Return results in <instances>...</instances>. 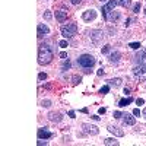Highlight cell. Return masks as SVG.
Listing matches in <instances>:
<instances>
[{
    "label": "cell",
    "instance_id": "cell-39",
    "mask_svg": "<svg viewBox=\"0 0 146 146\" xmlns=\"http://www.w3.org/2000/svg\"><path fill=\"white\" fill-rule=\"evenodd\" d=\"M69 117H72V118H75V111H69Z\"/></svg>",
    "mask_w": 146,
    "mask_h": 146
},
{
    "label": "cell",
    "instance_id": "cell-8",
    "mask_svg": "<svg viewBox=\"0 0 146 146\" xmlns=\"http://www.w3.org/2000/svg\"><path fill=\"white\" fill-rule=\"evenodd\" d=\"M48 120L53 121V123H60V121L63 120V115L62 113H56V111H51V113H48Z\"/></svg>",
    "mask_w": 146,
    "mask_h": 146
},
{
    "label": "cell",
    "instance_id": "cell-37",
    "mask_svg": "<svg viewBox=\"0 0 146 146\" xmlns=\"http://www.w3.org/2000/svg\"><path fill=\"white\" fill-rule=\"evenodd\" d=\"M60 57H62V58H64V60H66V57H67V54H66V53L63 51V53H60Z\"/></svg>",
    "mask_w": 146,
    "mask_h": 146
},
{
    "label": "cell",
    "instance_id": "cell-15",
    "mask_svg": "<svg viewBox=\"0 0 146 146\" xmlns=\"http://www.w3.org/2000/svg\"><path fill=\"white\" fill-rule=\"evenodd\" d=\"M120 57H121V54L118 53V51H114V53H111L110 54V63H113V64H117L118 62H120Z\"/></svg>",
    "mask_w": 146,
    "mask_h": 146
},
{
    "label": "cell",
    "instance_id": "cell-29",
    "mask_svg": "<svg viewBox=\"0 0 146 146\" xmlns=\"http://www.w3.org/2000/svg\"><path fill=\"white\" fill-rule=\"evenodd\" d=\"M139 10H140V3H136V5H135V9H133V12H135V13H137Z\"/></svg>",
    "mask_w": 146,
    "mask_h": 146
},
{
    "label": "cell",
    "instance_id": "cell-41",
    "mask_svg": "<svg viewBox=\"0 0 146 146\" xmlns=\"http://www.w3.org/2000/svg\"><path fill=\"white\" fill-rule=\"evenodd\" d=\"M143 114H145V117H146V110H145V111H143Z\"/></svg>",
    "mask_w": 146,
    "mask_h": 146
},
{
    "label": "cell",
    "instance_id": "cell-38",
    "mask_svg": "<svg viewBox=\"0 0 146 146\" xmlns=\"http://www.w3.org/2000/svg\"><path fill=\"white\" fill-rule=\"evenodd\" d=\"M105 111H107V110H105V108H100V110H98V113H100V114H104Z\"/></svg>",
    "mask_w": 146,
    "mask_h": 146
},
{
    "label": "cell",
    "instance_id": "cell-30",
    "mask_svg": "<svg viewBox=\"0 0 146 146\" xmlns=\"http://www.w3.org/2000/svg\"><path fill=\"white\" fill-rule=\"evenodd\" d=\"M136 104H137V105H143V104H145V100H143V98H137V100H136Z\"/></svg>",
    "mask_w": 146,
    "mask_h": 146
},
{
    "label": "cell",
    "instance_id": "cell-9",
    "mask_svg": "<svg viewBox=\"0 0 146 146\" xmlns=\"http://www.w3.org/2000/svg\"><path fill=\"white\" fill-rule=\"evenodd\" d=\"M95 18H96V12H95L94 9H89V10H86V12H83V15H82V19L86 21V22L94 21Z\"/></svg>",
    "mask_w": 146,
    "mask_h": 146
},
{
    "label": "cell",
    "instance_id": "cell-14",
    "mask_svg": "<svg viewBox=\"0 0 146 146\" xmlns=\"http://www.w3.org/2000/svg\"><path fill=\"white\" fill-rule=\"evenodd\" d=\"M56 19L58 22H64L67 19V12L66 10H57L56 12Z\"/></svg>",
    "mask_w": 146,
    "mask_h": 146
},
{
    "label": "cell",
    "instance_id": "cell-21",
    "mask_svg": "<svg viewBox=\"0 0 146 146\" xmlns=\"http://www.w3.org/2000/svg\"><path fill=\"white\" fill-rule=\"evenodd\" d=\"M101 51H102V54H108L110 51H111V45H108V44H107V45H104Z\"/></svg>",
    "mask_w": 146,
    "mask_h": 146
},
{
    "label": "cell",
    "instance_id": "cell-20",
    "mask_svg": "<svg viewBox=\"0 0 146 146\" xmlns=\"http://www.w3.org/2000/svg\"><path fill=\"white\" fill-rule=\"evenodd\" d=\"M44 19H45V21L53 19V13H51V10H45V12H44Z\"/></svg>",
    "mask_w": 146,
    "mask_h": 146
},
{
    "label": "cell",
    "instance_id": "cell-33",
    "mask_svg": "<svg viewBox=\"0 0 146 146\" xmlns=\"http://www.w3.org/2000/svg\"><path fill=\"white\" fill-rule=\"evenodd\" d=\"M80 82V78H78V76H73V83H75V85H78Z\"/></svg>",
    "mask_w": 146,
    "mask_h": 146
},
{
    "label": "cell",
    "instance_id": "cell-3",
    "mask_svg": "<svg viewBox=\"0 0 146 146\" xmlns=\"http://www.w3.org/2000/svg\"><path fill=\"white\" fill-rule=\"evenodd\" d=\"M76 31H78L76 23H67V25L62 27V35L64 36V38H72V36H75Z\"/></svg>",
    "mask_w": 146,
    "mask_h": 146
},
{
    "label": "cell",
    "instance_id": "cell-32",
    "mask_svg": "<svg viewBox=\"0 0 146 146\" xmlns=\"http://www.w3.org/2000/svg\"><path fill=\"white\" fill-rule=\"evenodd\" d=\"M70 2H72V5L78 6V5H80V3H82V0H70Z\"/></svg>",
    "mask_w": 146,
    "mask_h": 146
},
{
    "label": "cell",
    "instance_id": "cell-26",
    "mask_svg": "<svg viewBox=\"0 0 146 146\" xmlns=\"http://www.w3.org/2000/svg\"><path fill=\"white\" fill-rule=\"evenodd\" d=\"M58 45L62 47V48H66V47H67V41H66V40H62V41L58 42Z\"/></svg>",
    "mask_w": 146,
    "mask_h": 146
},
{
    "label": "cell",
    "instance_id": "cell-31",
    "mask_svg": "<svg viewBox=\"0 0 146 146\" xmlns=\"http://www.w3.org/2000/svg\"><path fill=\"white\" fill-rule=\"evenodd\" d=\"M120 117H123L121 111H115V113H114V118H120Z\"/></svg>",
    "mask_w": 146,
    "mask_h": 146
},
{
    "label": "cell",
    "instance_id": "cell-10",
    "mask_svg": "<svg viewBox=\"0 0 146 146\" xmlns=\"http://www.w3.org/2000/svg\"><path fill=\"white\" fill-rule=\"evenodd\" d=\"M36 34H38V36H44V35H47V34H50V28H48L45 23H38Z\"/></svg>",
    "mask_w": 146,
    "mask_h": 146
},
{
    "label": "cell",
    "instance_id": "cell-7",
    "mask_svg": "<svg viewBox=\"0 0 146 146\" xmlns=\"http://www.w3.org/2000/svg\"><path fill=\"white\" fill-rule=\"evenodd\" d=\"M102 38H104V32H102V31L95 29V31L91 32V40H92L94 44H100V41H101Z\"/></svg>",
    "mask_w": 146,
    "mask_h": 146
},
{
    "label": "cell",
    "instance_id": "cell-12",
    "mask_svg": "<svg viewBox=\"0 0 146 146\" xmlns=\"http://www.w3.org/2000/svg\"><path fill=\"white\" fill-rule=\"evenodd\" d=\"M50 137H53V133H50L45 127L38 130V139H50Z\"/></svg>",
    "mask_w": 146,
    "mask_h": 146
},
{
    "label": "cell",
    "instance_id": "cell-34",
    "mask_svg": "<svg viewBox=\"0 0 146 146\" xmlns=\"http://www.w3.org/2000/svg\"><path fill=\"white\" fill-rule=\"evenodd\" d=\"M42 145H44V146L47 145V140H45V139H44V140H42V139H40V140H38V146H42Z\"/></svg>",
    "mask_w": 146,
    "mask_h": 146
},
{
    "label": "cell",
    "instance_id": "cell-6",
    "mask_svg": "<svg viewBox=\"0 0 146 146\" xmlns=\"http://www.w3.org/2000/svg\"><path fill=\"white\" fill-rule=\"evenodd\" d=\"M82 129L86 135H91V136H96L100 133V129L96 126H92V124H88V123H83L82 124Z\"/></svg>",
    "mask_w": 146,
    "mask_h": 146
},
{
    "label": "cell",
    "instance_id": "cell-2",
    "mask_svg": "<svg viewBox=\"0 0 146 146\" xmlns=\"http://www.w3.org/2000/svg\"><path fill=\"white\" fill-rule=\"evenodd\" d=\"M78 63L85 67V69H91L94 64H95V57L91 56V54H82L79 58H78Z\"/></svg>",
    "mask_w": 146,
    "mask_h": 146
},
{
    "label": "cell",
    "instance_id": "cell-23",
    "mask_svg": "<svg viewBox=\"0 0 146 146\" xmlns=\"http://www.w3.org/2000/svg\"><path fill=\"white\" fill-rule=\"evenodd\" d=\"M110 91V85H107V86H102L101 89H100V94H107Z\"/></svg>",
    "mask_w": 146,
    "mask_h": 146
},
{
    "label": "cell",
    "instance_id": "cell-42",
    "mask_svg": "<svg viewBox=\"0 0 146 146\" xmlns=\"http://www.w3.org/2000/svg\"><path fill=\"white\" fill-rule=\"evenodd\" d=\"M101 2H105V0H101Z\"/></svg>",
    "mask_w": 146,
    "mask_h": 146
},
{
    "label": "cell",
    "instance_id": "cell-36",
    "mask_svg": "<svg viewBox=\"0 0 146 146\" xmlns=\"http://www.w3.org/2000/svg\"><path fill=\"white\" fill-rule=\"evenodd\" d=\"M96 75H98V76H102V75H104V70H102V69H100L98 72H96Z\"/></svg>",
    "mask_w": 146,
    "mask_h": 146
},
{
    "label": "cell",
    "instance_id": "cell-28",
    "mask_svg": "<svg viewBox=\"0 0 146 146\" xmlns=\"http://www.w3.org/2000/svg\"><path fill=\"white\" fill-rule=\"evenodd\" d=\"M118 18H120V15H118V13H113L111 16H110V19H111V21H117Z\"/></svg>",
    "mask_w": 146,
    "mask_h": 146
},
{
    "label": "cell",
    "instance_id": "cell-4",
    "mask_svg": "<svg viewBox=\"0 0 146 146\" xmlns=\"http://www.w3.org/2000/svg\"><path fill=\"white\" fill-rule=\"evenodd\" d=\"M133 75L135 78H137L139 80H146V66L145 64H137L135 69H133Z\"/></svg>",
    "mask_w": 146,
    "mask_h": 146
},
{
    "label": "cell",
    "instance_id": "cell-17",
    "mask_svg": "<svg viewBox=\"0 0 146 146\" xmlns=\"http://www.w3.org/2000/svg\"><path fill=\"white\" fill-rule=\"evenodd\" d=\"M104 143L107 145V146H118V140H115V139H105L104 140Z\"/></svg>",
    "mask_w": 146,
    "mask_h": 146
},
{
    "label": "cell",
    "instance_id": "cell-35",
    "mask_svg": "<svg viewBox=\"0 0 146 146\" xmlns=\"http://www.w3.org/2000/svg\"><path fill=\"white\" fill-rule=\"evenodd\" d=\"M50 104H51V102H50V101H48V100H45V101H42V105H44V107H50Z\"/></svg>",
    "mask_w": 146,
    "mask_h": 146
},
{
    "label": "cell",
    "instance_id": "cell-18",
    "mask_svg": "<svg viewBox=\"0 0 146 146\" xmlns=\"http://www.w3.org/2000/svg\"><path fill=\"white\" fill-rule=\"evenodd\" d=\"M117 3H118L121 7H129L130 3H131V0H117Z\"/></svg>",
    "mask_w": 146,
    "mask_h": 146
},
{
    "label": "cell",
    "instance_id": "cell-16",
    "mask_svg": "<svg viewBox=\"0 0 146 146\" xmlns=\"http://www.w3.org/2000/svg\"><path fill=\"white\" fill-rule=\"evenodd\" d=\"M121 82H123V80H121L120 78H114V79H110L108 80V85H110V86H114V88H118L120 85H121Z\"/></svg>",
    "mask_w": 146,
    "mask_h": 146
},
{
    "label": "cell",
    "instance_id": "cell-13",
    "mask_svg": "<svg viewBox=\"0 0 146 146\" xmlns=\"http://www.w3.org/2000/svg\"><path fill=\"white\" fill-rule=\"evenodd\" d=\"M123 121H124V124H127V126H133L136 123V118L133 117L131 114H123Z\"/></svg>",
    "mask_w": 146,
    "mask_h": 146
},
{
    "label": "cell",
    "instance_id": "cell-5",
    "mask_svg": "<svg viewBox=\"0 0 146 146\" xmlns=\"http://www.w3.org/2000/svg\"><path fill=\"white\" fill-rule=\"evenodd\" d=\"M117 5H118L117 0H110L107 5H104V6H102V16H104V18H108V13H110V12H113Z\"/></svg>",
    "mask_w": 146,
    "mask_h": 146
},
{
    "label": "cell",
    "instance_id": "cell-24",
    "mask_svg": "<svg viewBox=\"0 0 146 146\" xmlns=\"http://www.w3.org/2000/svg\"><path fill=\"white\" fill-rule=\"evenodd\" d=\"M63 69H64V70H66V69H70V62H69L67 58L64 60V63H63Z\"/></svg>",
    "mask_w": 146,
    "mask_h": 146
},
{
    "label": "cell",
    "instance_id": "cell-19",
    "mask_svg": "<svg viewBox=\"0 0 146 146\" xmlns=\"http://www.w3.org/2000/svg\"><path fill=\"white\" fill-rule=\"evenodd\" d=\"M131 101H133V100H131L130 96H129V98H124V100H121V101L118 102V105H120V107H126V105H129V104H130Z\"/></svg>",
    "mask_w": 146,
    "mask_h": 146
},
{
    "label": "cell",
    "instance_id": "cell-22",
    "mask_svg": "<svg viewBox=\"0 0 146 146\" xmlns=\"http://www.w3.org/2000/svg\"><path fill=\"white\" fill-rule=\"evenodd\" d=\"M130 48H133V50H139V47H140V42H130L129 44Z\"/></svg>",
    "mask_w": 146,
    "mask_h": 146
},
{
    "label": "cell",
    "instance_id": "cell-25",
    "mask_svg": "<svg viewBox=\"0 0 146 146\" xmlns=\"http://www.w3.org/2000/svg\"><path fill=\"white\" fill-rule=\"evenodd\" d=\"M47 79V73H40L38 75V80H45Z\"/></svg>",
    "mask_w": 146,
    "mask_h": 146
},
{
    "label": "cell",
    "instance_id": "cell-40",
    "mask_svg": "<svg viewBox=\"0 0 146 146\" xmlns=\"http://www.w3.org/2000/svg\"><path fill=\"white\" fill-rule=\"evenodd\" d=\"M143 56H145V58H146V50H145V51H143Z\"/></svg>",
    "mask_w": 146,
    "mask_h": 146
},
{
    "label": "cell",
    "instance_id": "cell-27",
    "mask_svg": "<svg viewBox=\"0 0 146 146\" xmlns=\"http://www.w3.org/2000/svg\"><path fill=\"white\" fill-rule=\"evenodd\" d=\"M133 115L139 117V115H140V110H139V108H135V110H133Z\"/></svg>",
    "mask_w": 146,
    "mask_h": 146
},
{
    "label": "cell",
    "instance_id": "cell-11",
    "mask_svg": "<svg viewBox=\"0 0 146 146\" xmlns=\"http://www.w3.org/2000/svg\"><path fill=\"white\" fill-rule=\"evenodd\" d=\"M108 131L113 133V135L117 136V137H123L124 136V131L121 130L120 127H117V126H108Z\"/></svg>",
    "mask_w": 146,
    "mask_h": 146
},
{
    "label": "cell",
    "instance_id": "cell-1",
    "mask_svg": "<svg viewBox=\"0 0 146 146\" xmlns=\"http://www.w3.org/2000/svg\"><path fill=\"white\" fill-rule=\"evenodd\" d=\"M54 54H53V50L48 45H41L40 47V51H38V63L40 64H48L51 63Z\"/></svg>",
    "mask_w": 146,
    "mask_h": 146
}]
</instances>
